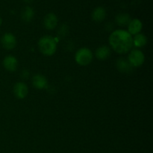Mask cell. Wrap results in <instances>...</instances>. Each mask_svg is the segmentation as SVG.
I'll return each instance as SVG.
<instances>
[{"mask_svg":"<svg viewBox=\"0 0 153 153\" xmlns=\"http://www.w3.org/2000/svg\"><path fill=\"white\" fill-rule=\"evenodd\" d=\"M34 11L31 7H25V8L23 9L22 12V20L25 21L26 22H29L32 20L33 17H34Z\"/></svg>","mask_w":153,"mask_h":153,"instance_id":"cell-15","label":"cell"},{"mask_svg":"<svg viewBox=\"0 0 153 153\" xmlns=\"http://www.w3.org/2000/svg\"><path fill=\"white\" fill-rule=\"evenodd\" d=\"M1 23H2V19H1V18L0 17V25H1Z\"/></svg>","mask_w":153,"mask_h":153,"instance_id":"cell-20","label":"cell"},{"mask_svg":"<svg viewBox=\"0 0 153 153\" xmlns=\"http://www.w3.org/2000/svg\"><path fill=\"white\" fill-rule=\"evenodd\" d=\"M142 25L141 21L139 20L138 19H134L130 21L129 24L128 25V31L130 34H133V35H136V34H139L140 31L142 29Z\"/></svg>","mask_w":153,"mask_h":153,"instance_id":"cell-10","label":"cell"},{"mask_svg":"<svg viewBox=\"0 0 153 153\" xmlns=\"http://www.w3.org/2000/svg\"><path fill=\"white\" fill-rule=\"evenodd\" d=\"M1 43L4 49H7V50H10V49H13L16 46V37L11 33H5L1 37Z\"/></svg>","mask_w":153,"mask_h":153,"instance_id":"cell-5","label":"cell"},{"mask_svg":"<svg viewBox=\"0 0 153 153\" xmlns=\"http://www.w3.org/2000/svg\"><path fill=\"white\" fill-rule=\"evenodd\" d=\"M111 55V50L108 46H102L96 51V56L99 60H106Z\"/></svg>","mask_w":153,"mask_h":153,"instance_id":"cell-13","label":"cell"},{"mask_svg":"<svg viewBox=\"0 0 153 153\" xmlns=\"http://www.w3.org/2000/svg\"><path fill=\"white\" fill-rule=\"evenodd\" d=\"M31 1H32V0H24V1H25V2H27V3L31 2Z\"/></svg>","mask_w":153,"mask_h":153,"instance_id":"cell-19","label":"cell"},{"mask_svg":"<svg viewBox=\"0 0 153 153\" xmlns=\"http://www.w3.org/2000/svg\"><path fill=\"white\" fill-rule=\"evenodd\" d=\"M117 67L118 70L123 73H130L133 70V67L130 64L128 61L123 58H120L117 61Z\"/></svg>","mask_w":153,"mask_h":153,"instance_id":"cell-11","label":"cell"},{"mask_svg":"<svg viewBox=\"0 0 153 153\" xmlns=\"http://www.w3.org/2000/svg\"><path fill=\"white\" fill-rule=\"evenodd\" d=\"M38 46L41 53L46 56H51L56 52L57 41L52 37L44 36L39 40Z\"/></svg>","mask_w":153,"mask_h":153,"instance_id":"cell-2","label":"cell"},{"mask_svg":"<svg viewBox=\"0 0 153 153\" xmlns=\"http://www.w3.org/2000/svg\"><path fill=\"white\" fill-rule=\"evenodd\" d=\"M28 86L22 82H17L13 87V94L18 99H24L28 95Z\"/></svg>","mask_w":153,"mask_h":153,"instance_id":"cell-6","label":"cell"},{"mask_svg":"<svg viewBox=\"0 0 153 153\" xmlns=\"http://www.w3.org/2000/svg\"><path fill=\"white\" fill-rule=\"evenodd\" d=\"M131 21L130 16L127 13H120L116 16V22L119 25H128Z\"/></svg>","mask_w":153,"mask_h":153,"instance_id":"cell-16","label":"cell"},{"mask_svg":"<svg viewBox=\"0 0 153 153\" xmlns=\"http://www.w3.org/2000/svg\"><path fill=\"white\" fill-rule=\"evenodd\" d=\"M109 43L115 52L120 54H125L132 48L133 39L128 31L116 30L109 37Z\"/></svg>","mask_w":153,"mask_h":153,"instance_id":"cell-1","label":"cell"},{"mask_svg":"<svg viewBox=\"0 0 153 153\" xmlns=\"http://www.w3.org/2000/svg\"><path fill=\"white\" fill-rule=\"evenodd\" d=\"M106 16V11L104 7H97L94 9L92 13V18L96 22H102L105 19Z\"/></svg>","mask_w":153,"mask_h":153,"instance_id":"cell-12","label":"cell"},{"mask_svg":"<svg viewBox=\"0 0 153 153\" xmlns=\"http://www.w3.org/2000/svg\"><path fill=\"white\" fill-rule=\"evenodd\" d=\"M32 85L37 89H44L47 88L48 82L45 76L37 74L32 78Z\"/></svg>","mask_w":153,"mask_h":153,"instance_id":"cell-9","label":"cell"},{"mask_svg":"<svg viewBox=\"0 0 153 153\" xmlns=\"http://www.w3.org/2000/svg\"><path fill=\"white\" fill-rule=\"evenodd\" d=\"M145 57L143 52L138 49H134L128 55V62L133 67H140L144 62Z\"/></svg>","mask_w":153,"mask_h":153,"instance_id":"cell-4","label":"cell"},{"mask_svg":"<svg viewBox=\"0 0 153 153\" xmlns=\"http://www.w3.org/2000/svg\"><path fill=\"white\" fill-rule=\"evenodd\" d=\"M147 43V38L143 34H137L133 39V45L136 47H143Z\"/></svg>","mask_w":153,"mask_h":153,"instance_id":"cell-14","label":"cell"},{"mask_svg":"<svg viewBox=\"0 0 153 153\" xmlns=\"http://www.w3.org/2000/svg\"><path fill=\"white\" fill-rule=\"evenodd\" d=\"M17 60L12 55H8L3 60V66L7 71L14 72L17 68Z\"/></svg>","mask_w":153,"mask_h":153,"instance_id":"cell-8","label":"cell"},{"mask_svg":"<svg viewBox=\"0 0 153 153\" xmlns=\"http://www.w3.org/2000/svg\"><path fill=\"white\" fill-rule=\"evenodd\" d=\"M60 36H66V34L68 33V26L66 24H63L60 27L59 31H58Z\"/></svg>","mask_w":153,"mask_h":153,"instance_id":"cell-17","label":"cell"},{"mask_svg":"<svg viewBox=\"0 0 153 153\" xmlns=\"http://www.w3.org/2000/svg\"><path fill=\"white\" fill-rule=\"evenodd\" d=\"M75 59L79 65L87 66L92 61L93 53L88 48H82L76 53Z\"/></svg>","mask_w":153,"mask_h":153,"instance_id":"cell-3","label":"cell"},{"mask_svg":"<svg viewBox=\"0 0 153 153\" xmlns=\"http://www.w3.org/2000/svg\"><path fill=\"white\" fill-rule=\"evenodd\" d=\"M22 76L24 79H27V78H28V76H29V73H28V72L27 71V70H24L22 73Z\"/></svg>","mask_w":153,"mask_h":153,"instance_id":"cell-18","label":"cell"},{"mask_svg":"<svg viewBox=\"0 0 153 153\" xmlns=\"http://www.w3.org/2000/svg\"><path fill=\"white\" fill-rule=\"evenodd\" d=\"M44 27L48 30H52L58 25V17L53 13H49L46 15L43 19Z\"/></svg>","mask_w":153,"mask_h":153,"instance_id":"cell-7","label":"cell"}]
</instances>
